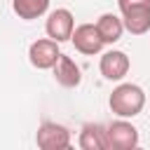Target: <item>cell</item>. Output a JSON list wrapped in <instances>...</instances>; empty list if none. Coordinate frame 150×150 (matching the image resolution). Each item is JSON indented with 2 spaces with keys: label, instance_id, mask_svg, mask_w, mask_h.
I'll return each instance as SVG.
<instances>
[{
  "label": "cell",
  "instance_id": "obj_5",
  "mask_svg": "<svg viewBox=\"0 0 150 150\" xmlns=\"http://www.w3.org/2000/svg\"><path fill=\"white\" fill-rule=\"evenodd\" d=\"M59 56H61L59 42L52 40V38L35 40V42L28 47V61H30L38 70H49V68H54V63L59 61Z\"/></svg>",
  "mask_w": 150,
  "mask_h": 150
},
{
  "label": "cell",
  "instance_id": "obj_13",
  "mask_svg": "<svg viewBox=\"0 0 150 150\" xmlns=\"http://www.w3.org/2000/svg\"><path fill=\"white\" fill-rule=\"evenodd\" d=\"M117 7H120V12L136 9V7H150V0H117Z\"/></svg>",
  "mask_w": 150,
  "mask_h": 150
},
{
  "label": "cell",
  "instance_id": "obj_1",
  "mask_svg": "<svg viewBox=\"0 0 150 150\" xmlns=\"http://www.w3.org/2000/svg\"><path fill=\"white\" fill-rule=\"evenodd\" d=\"M108 105L117 117H136L145 105V91L131 82L117 84L108 98Z\"/></svg>",
  "mask_w": 150,
  "mask_h": 150
},
{
  "label": "cell",
  "instance_id": "obj_3",
  "mask_svg": "<svg viewBox=\"0 0 150 150\" xmlns=\"http://www.w3.org/2000/svg\"><path fill=\"white\" fill-rule=\"evenodd\" d=\"M35 143L42 150H63L70 145V131L56 122H42L35 134Z\"/></svg>",
  "mask_w": 150,
  "mask_h": 150
},
{
  "label": "cell",
  "instance_id": "obj_8",
  "mask_svg": "<svg viewBox=\"0 0 150 150\" xmlns=\"http://www.w3.org/2000/svg\"><path fill=\"white\" fill-rule=\"evenodd\" d=\"M52 70H54V80H56L61 87L73 89V87H77V84L82 82V70H80V66H77L70 56H66V54L59 56V61L54 63Z\"/></svg>",
  "mask_w": 150,
  "mask_h": 150
},
{
  "label": "cell",
  "instance_id": "obj_6",
  "mask_svg": "<svg viewBox=\"0 0 150 150\" xmlns=\"http://www.w3.org/2000/svg\"><path fill=\"white\" fill-rule=\"evenodd\" d=\"M70 40H73L75 49L80 54H87V56L98 54L103 49V45H105L101 33H98V28H96V23H80V26H75Z\"/></svg>",
  "mask_w": 150,
  "mask_h": 150
},
{
  "label": "cell",
  "instance_id": "obj_2",
  "mask_svg": "<svg viewBox=\"0 0 150 150\" xmlns=\"http://www.w3.org/2000/svg\"><path fill=\"white\" fill-rule=\"evenodd\" d=\"M108 134V150H134L138 145V129L127 122V117L115 120L105 127Z\"/></svg>",
  "mask_w": 150,
  "mask_h": 150
},
{
  "label": "cell",
  "instance_id": "obj_12",
  "mask_svg": "<svg viewBox=\"0 0 150 150\" xmlns=\"http://www.w3.org/2000/svg\"><path fill=\"white\" fill-rule=\"evenodd\" d=\"M12 9L19 19L33 21L49 9V0H12Z\"/></svg>",
  "mask_w": 150,
  "mask_h": 150
},
{
  "label": "cell",
  "instance_id": "obj_10",
  "mask_svg": "<svg viewBox=\"0 0 150 150\" xmlns=\"http://www.w3.org/2000/svg\"><path fill=\"white\" fill-rule=\"evenodd\" d=\"M122 21H124V30H129L131 35H145L150 33V7L127 9L122 12Z\"/></svg>",
  "mask_w": 150,
  "mask_h": 150
},
{
  "label": "cell",
  "instance_id": "obj_4",
  "mask_svg": "<svg viewBox=\"0 0 150 150\" xmlns=\"http://www.w3.org/2000/svg\"><path fill=\"white\" fill-rule=\"evenodd\" d=\"M45 30H47V38L56 40L59 45L66 42V40H70V38H73V30H75V16H73V12L66 9V7L54 9V12L47 16Z\"/></svg>",
  "mask_w": 150,
  "mask_h": 150
},
{
  "label": "cell",
  "instance_id": "obj_7",
  "mask_svg": "<svg viewBox=\"0 0 150 150\" xmlns=\"http://www.w3.org/2000/svg\"><path fill=\"white\" fill-rule=\"evenodd\" d=\"M98 68H101V75H103L105 80H110V82H120V80L129 73L131 61H129V56H127L124 52H120V49H110V52H105V54L101 56Z\"/></svg>",
  "mask_w": 150,
  "mask_h": 150
},
{
  "label": "cell",
  "instance_id": "obj_11",
  "mask_svg": "<svg viewBox=\"0 0 150 150\" xmlns=\"http://www.w3.org/2000/svg\"><path fill=\"white\" fill-rule=\"evenodd\" d=\"M96 28H98V33H101V38H103L105 45H115V42L122 38V33H124V21H122L117 14L105 12V14L98 16Z\"/></svg>",
  "mask_w": 150,
  "mask_h": 150
},
{
  "label": "cell",
  "instance_id": "obj_9",
  "mask_svg": "<svg viewBox=\"0 0 150 150\" xmlns=\"http://www.w3.org/2000/svg\"><path fill=\"white\" fill-rule=\"evenodd\" d=\"M82 150H108V134L103 124H84L77 138Z\"/></svg>",
  "mask_w": 150,
  "mask_h": 150
}]
</instances>
